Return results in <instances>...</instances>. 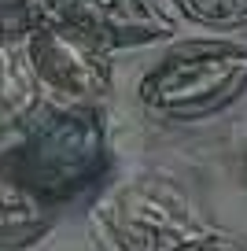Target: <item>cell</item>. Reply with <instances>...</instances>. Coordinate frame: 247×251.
<instances>
[{"label": "cell", "mask_w": 247, "mask_h": 251, "mask_svg": "<svg viewBox=\"0 0 247 251\" xmlns=\"http://www.w3.org/2000/svg\"><path fill=\"white\" fill-rule=\"evenodd\" d=\"M0 166L55 207L100 188L111 170V141L103 107L45 100L26 122L0 133Z\"/></svg>", "instance_id": "6da1fadb"}, {"label": "cell", "mask_w": 247, "mask_h": 251, "mask_svg": "<svg viewBox=\"0 0 247 251\" xmlns=\"http://www.w3.org/2000/svg\"><path fill=\"white\" fill-rule=\"evenodd\" d=\"M23 52L30 59V71L37 78L45 100L55 103H85V107H103L111 96V59L96 45L81 41L67 26L37 15L23 30Z\"/></svg>", "instance_id": "277c9868"}, {"label": "cell", "mask_w": 247, "mask_h": 251, "mask_svg": "<svg viewBox=\"0 0 247 251\" xmlns=\"http://www.w3.org/2000/svg\"><path fill=\"white\" fill-rule=\"evenodd\" d=\"M173 8L207 30H240L247 26V0H173Z\"/></svg>", "instance_id": "52a82bcc"}, {"label": "cell", "mask_w": 247, "mask_h": 251, "mask_svg": "<svg viewBox=\"0 0 247 251\" xmlns=\"http://www.w3.org/2000/svg\"><path fill=\"white\" fill-rule=\"evenodd\" d=\"M111 251H181L214 233L188 188L162 170H137L107 181L89 211Z\"/></svg>", "instance_id": "7a4b0ae2"}, {"label": "cell", "mask_w": 247, "mask_h": 251, "mask_svg": "<svg viewBox=\"0 0 247 251\" xmlns=\"http://www.w3.org/2000/svg\"><path fill=\"white\" fill-rule=\"evenodd\" d=\"M181 251H244V248H240L236 240H229V236H222V233H210V236H203V240L181 248Z\"/></svg>", "instance_id": "9c48e42d"}, {"label": "cell", "mask_w": 247, "mask_h": 251, "mask_svg": "<svg viewBox=\"0 0 247 251\" xmlns=\"http://www.w3.org/2000/svg\"><path fill=\"white\" fill-rule=\"evenodd\" d=\"M247 96V45L185 41L148 67L137 103L162 122H203Z\"/></svg>", "instance_id": "3957f363"}, {"label": "cell", "mask_w": 247, "mask_h": 251, "mask_svg": "<svg viewBox=\"0 0 247 251\" xmlns=\"http://www.w3.org/2000/svg\"><path fill=\"white\" fill-rule=\"evenodd\" d=\"M37 15L67 26L100 52L144 48L173 37V19L151 0H41Z\"/></svg>", "instance_id": "5b68a950"}, {"label": "cell", "mask_w": 247, "mask_h": 251, "mask_svg": "<svg viewBox=\"0 0 247 251\" xmlns=\"http://www.w3.org/2000/svg\"><path fill=\"white\" fill-rule=\"evenodd\" d=\"M55 226V211L41 203L0 166V251H26L41 244Z\"/></svg>", "instance_id": "8992f818"}, {"label": "cell", "mask_w": 247, "mask_h": 251, "mask_svg": "<svg viewBox=\"0 0 247 251\" xmlns=\"http://www.w3.org/2000/svg\"><path fill=\"white\" fill-rule=\"evenodd\" d=\"M41 0H0V41L23 37V30L37 19Z\"/></svg>", "instance_id": "ba28073f"}]
</instances>
